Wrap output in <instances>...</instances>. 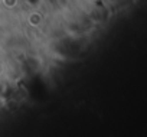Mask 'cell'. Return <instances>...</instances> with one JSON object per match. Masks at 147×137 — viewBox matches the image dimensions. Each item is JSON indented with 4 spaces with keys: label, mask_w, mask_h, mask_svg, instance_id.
I'll use <instances>...</instances> for the list:
<instances>
[{
    "label": "cell",
    "mask_w": 147,
    "mask_h": 137,
    "mask_svg": "<svg viewBox=\"0 0 147 137\" xmlns=\"http://www.w3.org/2000/svg\"><path fill=\"white\" fill-rule=\"evenodd\" d=\"M40 22H42V16H40V13L33 12V13L29 15V23H30L32 26H39Z\"/></svg>",
    "instance_id": "6da1fadb"
},
{
    "label": "cell",
    "mask_w": 147,
    "mask_h": 137,
    "mask_svg": "<svg viewBox=\"0 0 147 137\" xmlns=\"http://www.w3.org/2000/svg\"><path fill=\"white\" fill-rule=\"evenodd\" d=\"M3 5L9 9H13L16 5H18V0H3Z\"/></svg>",
    "instance_id": "7a4b0ae2"
}]
</instances>
